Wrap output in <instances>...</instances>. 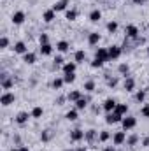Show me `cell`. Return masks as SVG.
<instances>
[{
    "label": "cell",
    "instance_id": "1",
    "mask_svg": "<svg viewBox=\"0 0 149 151\" xmlns=\"http://www.w3.org/2000/svg\"><path fill=\"white\" fill-rule=\"evenodd\" d=\"M14 100H16V97H14V93H9V91H5V93H2V97H0V104L2 106H11V104H14Z\"/></svg>",
    "mask_w": 149,
    "mask_h": 151
},
{
    "label": "cell",
    "instance_id": "2",
    "mask_svg": "<svg viewBox=\"0 0 149 151\" xmlns=\"http://www.w3.org/2000/svg\"><path fill=\"white\" fill-rule=\"evenodd\" d=\"M121 125H123V128H125V130H132V128L137 125V119H135L133 116H125V118H123V121H121Z\"/></svg>",
    "mask_w": 149,
    "mask_h": 151
},
{
    "label": "cell",
    "instance_id": "3",
    "mask_svg": "<svg viewBox=\"0 0 149 151\" xmlns=\"http://www.w3.org/2000/svg\"><path fill=\"white\" fill-rule=\"evenodd\" d=\"M119 121H123V116L117 114L116 111H112V113H109L107 116H105V123H109V125H112V123H119Z\"/></svg>",
    "mask_w": 149,
    "mask_h": 151
},
{
    "label": "cell",
    "instance_id": "4",
    "mask_svg": "<svg viewBox=\"0 0 149 151\" xmlns=\"http://www.w3.org/2000/svg\"><path fill=\"white\" fill-rule=\"evenodd\" d=\"M95 58H100V60H104V62H109V60H111V58H109V49L98 47L97 53H95Z\"/></svg>",
    "mask_w": 149,
    "mask_h": 151
},
{
    "label": "cell",
    "instance_id": "5",
    "mask_svg": "<svg viewBox=\"0 0 149 151\" xmlns=\"http://www.w3.org/2000/svg\"><path fill=\"white\" fill-rule=\"evenodd\" d=\"M125 141H126V135H125V132H116V134L112 135V142H114V146H121Z\"/></svg>",
    "mask_w": 149,
    "mask_h": 151
},
{
    "label": "cell",
    "instance_id": "6",
    "mask_svg": "<svg viewBox=\"0 0 149 151\" xmlns=\"http://www.w3.org/2000/svg\"><path fill=\"white\" fill-rule=\"evenodd\" d=\"M84 132L82 130H79V128H75V130H72L70 132V141H74V142H79V141H82L84 139Z\"/></svg>",
    "mask_w": 149,
    "mask_h": 151
},
{
    "label": "cell",
    "instance_id": "7",
    "mask_svg": "<svg viewBox=\"0 0 149 151\" xmlns=\"http://www.w3.org/2000/svg\"><path fill=\"white\" fill-rule=\"evenodd\" d=\"M67 5H69V0H58V2L53 5V11H54V12H62V11H67Z\"/></svg>",
    "mask_w": 149,
    "mask_h": 151
},
{
    "label": "cell",
    "instance_id": "8",
    "mask_svg": "<svg viewBox=\"0 0 149 151\" xmlns=\"http://www.w3.org/2000/svg\"><path fill=\"white\" fill-rule=\"evenodd\" d=\"M121 56V47L119 46H111L109 47V58L111 60H117Z\"/></svg>",
    "mask_w": 149,
    "mask_h": 151
},
{
    "label": "cell",
    "instance_id": "9",
    "mask_svg": "<svg viewBox=\"0 0 149 151\" xmlns=\"http://www.w3.org/2000/svg\"><path fill=\"white\" fill-rule=\"evenodd\" d=\"M25 18H27L25 12H23V11H18V12L12 14V23H14V25H21V23L25 21Z\"/></svg>",
    "mask_w": 149,
    "mask_h": 151
},
{
    "label": "cell",
    "instance_id": "10",
    "mask_svg": "<svg viewBox=\"0 0 149 151\" xmlns=\"http://www.w3.org/2000/svg\"><path fill=\"white\" fill-rule=\"evenodd\" d=\"M28 118H32V114L21 111V113H18V116H16V123H18V125H25V123L28 121Z\"/></svg>",
    "mask_w": 149,
    "mask_h": 151
},
{
    "label": "cell",
    "instance_id": "11",
    "mask_svg": "<svg viewBox=\"0 0 149 151\" xmlns=\"http://www.w3.org/2000/svg\"><path fill=\"white\" fill-rule=\"evenodd\" d=\"M116 106H117V102H116L114 99H107V100L104 102V109H105L107 113H112V111L116 109Z\"/></svg>",
    "mask_w": 149,
    "mask_h": 151
},
{
    "label": "cell",
    "instance_id": "12",
    "mask_svg": "<svg viewBox=\"0 0 149 151\" xmlns=\"http://www.w3.org/2000/svg\"><path fill=\"white\" fill-rule=\"evenodd\" d=\"M126 35L130 39H137V35H139V28L135 27V25H128L126 27Z\"/></svg>",
    "mask_w": 149,
    "mask_h": 151
},
{
    "label": "cell",
    "instance_id": "13",
    "mask_svg": "<svg viewBox=\"0 0 149 151\" xmlns=\"http://www.w3.org/2000/svg\"><path fill=\"white\" fill-rule=\"evenodd\" d=\"M54 18H56V12H54L53 9H49V11H46V12L42 14V19H44L46 23H51V21H53Z\"/></svg>",
    "mask_w": 149,
    "mask_h": 151
},
{
    "label": "cell",
    "instance_id": "14",
    "mask_svg": "<svg viewBox=\"0 0 149 151\" xmlns=\"http://www.w3.org/2000/svg\"><path fill=\"white\" fill-rule=\"evenodd\" d=\"M14 51H16L18 55H25V53H28V51H27V44H25V42H21V40L14 44Z\"/></svg>",
    "mask_w": 149,
    "mask_h": 151
},
{
    "label": "cell",
    "instance_id": "15",
    "mask_svg": "<svg viewBox=\"0 0 149 151\" xmlns=\"http://www.w3.org/2000/svg\"><path fill=\"white\" fill-rule=\"evenodd\" d=\"M12 84H14V81H12V79H9L7 74L2 76V88H4V90H11V88H12Z\"/></svg>",
    "mask_w": 149,
    "mask_h": 151
},
{
    "label": "cell",
    "instance_id": "16",
    "mask_svg": "<svg viewBox=\"0 0 149 151\" xmlns=\"http://www.w3.org/2000/svg\"><path fill=\"white\" fill-rule=\"evenodd\" d=\"M35 60H37L35 53H25V55H23V62H25V63H28V65L35 63Z\"/></svg>",
    "mask_w": 149,
    "mask_h": 151
},
{
    "label": "cell",
    "instance_id": "17",
    "mask_svg": "<svg viewBox=\"0 0 149 151\" xmlns=\"http://www.w3.org/2000/svg\"><path fill=\"white\" fill-rule=\"evenodd\" d=\"M98 40H100V34H98V32H91V34L88 35V42H90V46L98 44Z\"/></svg>",
    "mask_w": 149,
    "mask_h": 151
},
{
    "label": "cell",
    "instance_id": "18",
    "mask_svg": "<svg viewBox=\"0 0 149 151\" xmlns=\"http://www.w3.org/2000/svg\"><path fill=\"white\" fill-rule=\"evenodd\" d=\"M100 18H102V12H100L98 9H93V11L90 12V21L97 23V21H100Z\"/></svg>",
    "mask_w": 149,
    "mask_h": 151
},
{
    "label": "cell",
    "instance_id": "19",
    "mask_svg": "<svg viewBox=\"0 0 149 151\" xmlns=\"http://www.w3.org/2000/svg\"><path fill=\"white\" fill-rule=\"evenodd\" d=\"M69 47H70V44H69L67 40H60V42L56 44V49H58L60 53H67V51H69Z\"/></svg>",
    "mask_w": 149,
    "mask_h": 151
},
{
    "label": "cell",
    "instance_id": "20",
    "mask_svg": "<svg viewBox=\"0 0 149 151\" xmlns=\"http://www.w3.org/2000/svg\"><path fill=\"white\" fill-rule=\"evenodd\" d=\"M40 53H42L44 56H49V55L53 53V46H51V44H42V46H40Z\"/></svg>",
    "mask_w": 149,
    "mask_h": 151
},
{
    "label": "cell",
    "instance_id": "21",
    "mask_svg": "<svg viewBox=\"0 0 149 151\" xmlns=\"http://www.w3.org/2000/svg\"><path fill=\"white\" fill-rule=\"evenodd\" d=\"M133 88H135V81L132 77H126L125 79V90L126 91H133Z\"/></svg>",
    "mask_w": 149,
    "mask_h": 151
},
{
    "label": "cell",
    "instance_id": "22",
    "mask_svg": "<svg viewBox=\"0 0 149 151\" xmlns=\"http://www.w3.org/2000/svg\"><path fill=\"white\" fill-rule=\"evenodd\" d=\"M65 18H67L69 21H74L75 18H77V11H75V9H67V11H65Z\"/></svg>",
    "mask_w": 149,
    "mask_h": 151
},
{
    "label": "cell",
    "instance_id": "23",
    "mask_svg": "<svg viewBox=\"0 0 149 151\" xmlns=\"http://www.w3.org/2000/svg\"><path fill=\"white\" fill-rule=\"evenodd\" d=\"M63 72H65V74H72V72H75V62L65 63V65H63Z\"/></svg>",
    "mask_w": 149,
    "mask_h": 151
},
{
    "label": "cell",
    "instance_id": "24",
    "mask_svg": "<svg viewBox=\"0 0 149 151\" xmlns=\"http://www.w3.org/2000/svg\"><path fill=\"white\" fill-rule=\"evenodd\" d=\"M114 111H116L117 114H121V116H123V114H126V113H128V106H126V104H117Z\"/></svg>",
    "mask_w": 149,
    "mask_h": 151
},
{
    "label": "cell",
    "instance_id": "25",
    "mask_svg": "<svg viewBox=\"0 0 149 151\" xmlns=\"http://www.w3.org/2000/svg\"><path fill=\"white\" fill-rule=\"evenodd\" d=\"M84 139H86L88 142H93V141L97 139V130H88L86 135H84Z\"/></svg>",
    "mask_w": 149,
    "mask_h": 151
},
{
    "label": "cell",
    "instance_id": "26",
    "mask_svg": "<svg viewBox=\"0 0 149 151\" xmlns=\"http://www.w3.org/2000/svg\"><path fill=\"white\" fill-rule=\"evenodd\" d=\"M79 99H82L81 91H77V90H75V91H70V93H69V100H72V102H77Z\"/></svg>",
    "mask_w": 149,
    "mask_h": 151
},
{
    "label": "cell",
    "instance_id": "27",
    "mask_svg": "<svg viewBox=\"0 0 149 151\" xmlns=\"http://www.w3.org/2000/svg\"><path fill=\"white\" fill-rule=\"evenodd\" d=\"M63 83H65V81H63V79H60V77H56V79H54V81H53V83H51V86H53V88H54V90H60V88H62V86H63Z\"/></svg>",
    "mask_w": 149,
    "mask_h": 151
},
{
    "label": "cell",
    "instance_id": "28",
    "mask_svg": "<svg viewBox=\"0 0 149 151\" xmlns=\"http://www.w3.org/2000/svg\"><path fill=\"white\" fill-rule=\"evenodd\" d=\"M86 106H88V100H86V99H79V100L75 102V109H79V111L84 109Z\"/></svg>",
    "mask_w": 149,
    "mask_h": 151
},
{
    "label": "cell",
    "instance_id": "29",
    "mask_svg": "<svg viewBox=\"0 0 149 151\" xmlns=\"http://www.w3.org/2000/svg\"><path fill=\"white\" fill-rule=\"evenodd\" d=\"M74 58H75V63H77V62H82V60L86 58V53H84V51H75Z\"/></svg>",
    "mask_w": 149,
    "mask_h": 151
},
{
    "label": "cell",
    "instance_id": "30",
    "mask_svg": "<svg viewBox=\"0 0 149 151\" xmlns=\"http://www.w3.org/2000/svg\"><path fill=\"white\" fill-rule=\"evenodd\" d=\"M104 63H105L104 60H100V58H95V60L91 62V67H93V69H100V67H102Z\"/></svg>",
    "mask_w": 149,
    "mask_h": 151
},
{
    "label": "cell",
    "instance_id": "31",
    "mask_svg": "<svg viewBox=\"0 0 149 151\" xmlns=\"http://www.w3.org/2000/svg\"><path fill=\"white\" fill-rule=\"evenodd\" d=\"M109 137H111V134L104 130V132H100V135H98V141H100V142H105V141H109Z\"/></svg>",
    "mask_w": 149,
    "mask_h": 151
},
{
    "label": "cell",
    "instance_id": "32",
    "mask_svg": "<svg viewBox=\"0 0 149 151\" xmlns=\"http://www.w3.org/2000/svg\"><path fill=\"white\" fill-rule=\"evenodd\" d=\"M30 114H32V118H40L44 114V111H42V107H34V111Z\"/></svg>",
    "mask_w": 149,
    "mask_h": 151
},
{
    "label": "cell",
    "instance_id": "33",
    "mask_svg": "<svg viewBox=\"0 0 149 151\" xmlns=\"http://www.w3.org/2000/svg\"><path fill=\"white\" fill-rule=\"evenodd\" d=\"M63 81H65L67 84L74 83V81H75V72H72V74H65V77H63Z\"/></svg>",
    "mask_w": 149,
    "mask_h": 151
},
{
    "label": "cell",
    "instance_id": "34",
    "mask_svg": "<svg viewBox=\"0 0 149 151\" xmlns=\"http://www.w3.org/2000/svg\"><path fill=\"white\" fill-rule=\"evenodd\" d=\"M65 118H67L69 121H75V119H77V111H69V113L65 114Z\"/></svg>",
    "mask_w": 149,
    "mask_h": 151
},
{
    "label": "cell",
    "instance_id": "35",
    "mask_svg": "<svg viewBox=\"0 0 149 151\" xmlns=\"http://www.w3.org/2000/svg\"><path fill=\"white\" fill-rule=\"evenodd\" d=\"M144 99H146V91H144V90L137 91V95H135V100H137V102H144Z\"/></svg>",
    "mask_w": 149,
    "mask_h": 151
},
{
    "label": "cell",
    "instance_id": "36",
    "mask_svg": "<svg viewBox=\"0 0 149 151\" xmlns=\"http://www.w3.org/2000/svg\"><path fill=\"white\" fill-rule=\"evenodd\" d=\"M107 30H109L111 34H114V32L117 30V23H116V21H109V23H107Z\"/></svg>",
    "mask_w": 149,
    "mask_h": 151
},
{
    "label": "cell",
    "instance_id": "37",
    "mask_svg": "<svg viewBox=\"0 0 149 151\" xmlns=\"http://www.w3.org/2000/svg\"><path fill=\"white\" fill-rule=\"evenodd\" d=\"M117 70H119L121 74H128V70H130V67H128L126 63H119V67H117Z\"/></svg>",
    "mask_w": 149,
    "mask_h": 151
},
{
    "label": "cell",
    "instance_id": "38",
    "mask_svg": "<svg viewBox=\"0 0 149 151\" xmlns=\"http://www.w3.org/2000/svg\"><path fill=\"white\" fill-rule=\"evenodd\" d=\"M84 90H86V91H93V90H95V81H88V83H84Z\"/></svg>",
    "mask_w": 149,
    "mask_h": 151
},
{
    "label": "cell",
    "instance_id": "39",
    "mask_svg": "<svg viewBox=\"0 0 149 151\" xmlns=\"http://www.w3.org/2000/svg\"><path fill=\"white\" fill-rule=\"evenodd\" d=\"M39 40H40V46H42V44H49V37H47L46 34H40V39H39Z\"/></svg>",
    "mask_w": 149,
    "mask_h": 151
},
{
    "label": "cell",
    "instance_id": "40",
    "mask_svg": "<svg viewBox=\"0 0 149 151\" xmlns=\"http://www.w3.org/2000/svg\"><path fill=\"white\" fill-rule=\"evenodd\" d=\"M137 141H139V137H137V135H132V137L128 139V146H135Z\"/></svg>",
    "mask_w": 149,
    "mask_h": 151
},
{
    "label": "cell",
    "instance_id": "41",
    "mask_svg": "<svg viewBox=\"0 0 149 151\" xmlns=\"http://www.w3.org/2000/svg\"><path fill=\"white\" fill-rule=\"evenodd\" d=\"M7 44H9V39H7V37L0 39V47H2V49H5V47H7Z\"/></svg>",
    "mask_w": 149,
    "mask_h": 151
},
{
    "label": "cell",
    "instance_id": "42",
    "mask_svg": "<svg viewBox=\"0 0 149 151\" xmlns=\"http://www.w3.org/2000/svg\"><path fill=\"white\" fill-rule=\"evenodd\" d=\"M107 84H109L111 88H114V86L117 84V77H112V79H107Z\"/></svg>",
    "mask_w": 149,
    "mask_h": 151
},
{
    "label": "cell",
    "instance_id": "43",
    "mask_svg": "<svg viewBox=\"0 0 149 151\" xmlns=\"http://www.w3.org/2000/svg\"><path fill=\"white\" fill-rule=\"evenodd\" d=\"M140 113H142V116H144V118H149V106H144Z\"/></svg>",
    "mask_w": 149,
    "mask_h": 151
},
{
    "label": "cell",
    "instance_id": "44",
    "mask_svg": "<svg viewBox=\"0 0 149 151\" xmlns=\"http://www.w3.org/2000/svg\"><path fill=\"white\" fill-rule=\"evenodd\" d=\"M40 137H42V141H49V137H51V135H49V130L42 132V135H40Z\"/></svg>",
    "mask_w": 149,
    "mask_h": 151
},
{
    "label": "cell",
    "instance_id": "45",
    "mask_svg": "<svg viewBox=\"0 0 149 151\" xmlns=\"http://www.w3.org/2000/svg\"><path fill=\"white\" fill-rule=\"evenodd\" d=\"M63 63V56H56L54 58V65H62Z\"/></svg>",
    "mask_w": 149,
    "mask_h": 151
},
{
    "label": "cell",
    "instance_id": "46",
    "mask_svg": "<svg viewBox=\"0 0 149 151\" xmlns=\"http://www.w3.org/2000/svg\"><path fill=\"white\" fill-rule=\"evenodd\" d=\"M142 144H144V146H146V148H149V137H146V139H144V141H142Z\"/></svg>",
    "mask_w": 149,
    "mask_h": 151
},
{
    "label": "cell",
    "instance_id": "47",
    "mask_svg": "<svg viewBox=\"0 0 149 151\" xmlns=\"http://www.w3.org/2000/svg\"><path fill=\"white\" fill-rule=\"evenodd\" d=\"M104 151H116L112 146H107V148H104Z\"/></svg>",
    "mask_w": 149,
    "mask_h": 151
},
{
    "label": "cell",
    "instance_id": "48",
    "mask_svg": "<svg viewBox=\"0 0 149 151\" xmlns=\"http://www.w3.org/2000/svg\"><path fill=\"white\" fill-rule=\"evenodd\" d=\"M133 2H135V4H144L146 0H133Z\"/></svg>",
    "mask_w": 149,
    "mask_h": 151
},
{
    "label": "cell",
    "instance_id": "49",
    "mask_svg": "<svg viewBox=\"0 0 149 151\" xmlns=\"http://www.w3.org/2000/svg\"><path fill=\"white\" fill-rule=\"evenodd\" d=\"M19 151H30V150H28V148H23V146H21V148H19Z\"/></svg>",
    "mask_w": 149,
    "mask_h": 151
},
{
    "label": "cell",
    "instance_id": "50",
    "mask_svg": "<svg viewBox=\"0 0 149 151\" xmlns=\"http://www.w3.org/2000/svg\"><path fill=\"white\" fill-rule=\"evenodd\" d=\"M77 151H88L86 148H77Z\"/></svg>",
    "mask_w": 149,
    "mask_h": 151
},
{
    "label": "cell",
    "instance_id": "51",
    "mask_svg": "<svg viewBox=\"0 0 149 151\" xmlns=\"http://www.w3.org/2000/svg\"><path fill=\"white\" fill-rule=\"evenodd\" d=\"M11 151H19V148H12Z\"/></svg>",
    "mask_w": 149,
    "mask_h": 151
},
{
    "label": "cell",
    "instance_id": "52",
    "mask_svg": "<svg viewBox=\"0 0 149 151\" xmlns=\"http://www.w3.org/2000/svg\"><path fill=\"white\" fill-rule=\"evenodd\" d=\"M148 55H149V46H148Z\"/></svg>",
    "mask_w": 149,
    "mask_h": 151
},
{
    "label": "cell",
    "instance_id": "53",
    "mask_svg": "<svg viewBox=\"0 0 149 151\" xmlns=\"http://www.w3.org/2000/svg\"><path fill=\"white\" fill-rule=\"evenodd\" d=\"M65 151H72V150H65Z\"/></svg>",
    "mask_w": 149,
    "mask_h": 151
}]
</instances>
